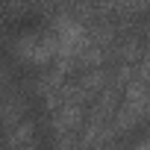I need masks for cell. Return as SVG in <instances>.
Returning <instances> with one entry per match:
<instances>
[{"label":"cell","mask_w":150,"mask_h":150,"mask_svg":"<svg viewBox=\"0 0 150 150\" xmlns=\"http://www.w3.org/2000/svg\"><path fill=\"white\" fill-rule=\"evenodd\" d=\"M33 141H35V124H33V121L15 124V127L9 129V135H6V147H9V150H21V147H27V144H33Z\"/></svg>","instance_id":"obj_3"},{"label":"cell","mask_w":150,"mask_h":150,"mask_svg":"<svg viewBox=\"0 0 150 150\" xmlns=\"http://www.w3.org/2000/svg\"><path fill=\"white\" fill-rule=\"evenodd\" d=\"M86 121V106L83 103H59L53 109V135H80L77 129Z\"/></svg>","instance_id":"obj_2"},{"label":"cell","mask_w":150,"mask_h":150,"mask_svg":"<svg viewBox=\"0 0 150 150\" xmlns=\"http://www.w3.org/2000/svg\"><path fill=\"white\" fill-rule=\"evenodd\" d=\"M56 150H80L77 147V135H53Z\"/></svg>","instance_id":"obj_4"},{"label":"cell","mask_w":150,"mask_h":150,"mask_svg":"<svg viewBox=\"0 0 150 150\" xmlns=\"http://www.w3.org/2000/svg\"><path fill=\"white\" fill-rule=\"evenodd\" d=\"M56 53H59V41H56V35H53L50 27L27 30L15 41V56L24 65H33V68H47L56 59Z\"/></svg>","instance_id":"obj_1"},{"label":"cell","mask_w":150,"mask_h":150,"mask_svg":"<svg viewBox=\"0 0 150 150\" xmlns=\"http://www.w3.org/2000/svg\"><path fill=\"white\" fill-rule=\"evenodd\" d=\"M132 150H150V141H147V138H138V141L132 144Z\"/></svg>","instance_id":"obj_5"},{"label":"cell","mask_w":150,"mask_h":150,"mask_svg":"<svg viewBox=\"0 0 150 150\" xmlns=\"http://www.w3.org/2000/svg\"><path fill=\"white\" fill-rule=\"evenodd\" d=\"M94 150H118V147H115V144H112V141H106V144H97V147H94Z\"/></svg>","instance_id":"obj_6"}]
</instances>
